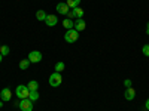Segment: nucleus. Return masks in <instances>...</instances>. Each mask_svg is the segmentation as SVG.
<instances>
[{"mask_svg":"<svg viewBox=\"0 0 149 111\" xmlns=\"http://www.w3.org/2000/svg\"><path fill=\"white\" fill-rule=\"evenodd\" d=\"M63 83V77H61V73H52L51 76H49V84L52 86V88H58V86Z\"/></svg>","mask_w":149,"mask_h":111,"instance_id":"obj_3","label":"nucleus"},{"mask_svg":"<svg viewBox=\"0 0 149 111\" xmlns=\"http://www.w3.org/2000/svg\"><path fill=\"white\" fill-rule=\"evenodd\" d=\"M78 39H79V31H76L74 28H70L64 33V40L67 43H74Z\"/></svg>","mask_w":149,"mask_h":111,"instance_id":"obj_1","label":"nucleus"},{"mask_svg":"<svg viewBox=\"0 0 149 111\" xmlns=\"http://www.w3.org/2000/svg\"><path fill=\"white\" fill-rule=\"evenodd\" d=\"M10 98H12V92H10V89H9V88H5L2 92H0V99H2L3 102L10 101Z\"/></svg>","mask_w":149,"mask_h":111,"instance_id":"obj_7","label":"nucleus"},{"mask_svg":"<svg viewBox=\"0 0 149 111\" xmlns=\"http://www.w3.org/2000/svg\"><path fill=\"white\" fill-rule=\"evenodd\" d=\"M9 52H10V49H9L8 45H2V46H0V53H2L3 56H6Z\"/></svg>","mask_w":149,"mask_h":111,"instance_id":"obj_18","label":"nucleus"},{"mask_svg":"<svg viewBox=\"0 0 149 111\" xmlns=\"http://www.w3.org/2000/svg\"><path fill=\"white\" fill-rule=\"evenodd\" d=\"M2 59H3V55H2V53H0V62H2Z\"/></svg>","mask_w":149,"mask_h":111,"instance_id":"obj_26","label":"nucleus"},{"mask_svg":"<svg viewBox=\"0 0 149 111\" xmlns=\"http://www.w3.org/2000/svg\"><path fill=\"white\" fill-rule=\"evenodd\" d=\"M19 111H21V110H19Z\"/></svg>","mask_w":149,"mask_h":111,"instance_id":"obj_28","label":"nucleus"},{"mask_svg":"<svg viewBox=\"0 0 149 111\" xmlns=\"http://www.w3.org/2000/svg\"><path fill=\"white\" fill-rule=\"evenodd\" d=\"M29 99H30V101H33V102H36L37 99H39V90L30 92V95H29Z\"/></svg>","mask_w":149,"mask_h":111,"instance_id":"obj_16","label":"nucleus"},{"mask_svg":"<svg viewBox=\"0 0 149 111\" xmlns=\"http://www.w3.org/2000/svg\"><path fill=\"white\" fill-rule=\"evenodd\" d=\"M33 101H30L29 98H26V99H21L17 105L19 107V110L21 111H33Z\"/></svg>","mask_w":149,"mask_h":111,"instance_id":"obj_4","label":"nucleus"},{"mask_svg":"<svg viewBox=\"0 0 149 111\" xmlns=\"http://www.w3.org/2000/svg\"><path fill=\"white\" fill-rule=\"evenodd\" d=\"M46 16H48V15H46V12H45L43 9H39V10L36 12V18L39 19V21H45Z\"/></svg>","mask_w":149,"mask_h":111,"instance_id":"obj_13","label":"nucleus"},{"mask_svg":"<svg viewBox=\"0 0 149 111\" xmlns=\"http://www.w3.org/2000/svg\"><path fill=\"white\" fill-rule=\"evenodd\" d=\"M146 34H149V22L146 24Z\"/></svg>","mask_w":149,"mask_h":111,"instance_id":"obj_24","label":"nucleus"},{"mask_svg":"<svg viewBox=\"0 0 149 111\" xmlns=\"http://www.w3.org/2000/svg\"><path fill=\"white\" fill-rule=\"evenodd\" d=\"M124 86H125V88H131V80L127 79L125 82H124Z\"/></svg>","mask_w":149,"mask_h":111,"instance_id":"obj_22","label":"nucleus"},{"mask_svg":"<svg viewBox=\"0 0 149 111\" xmlns=\"http://www.w3.org/2000/svg\"><path fill=\"white\" fill-rule=\"evenodd\" d=\"M67 18H70V19H74V12H73V9H70V10H69Z\"/></svg>","mask_w":149,"mask_h":111,"instance_id":"obj_21","label":"nucleus"},{"mask_svg":"<svg viewBox=\"0 0 149 111\" xmlns=\"http://www.w3.org/2000/svg\"><path fill=\"white\" fill-rule=\"evenodd\" d=\"M45 24L48 27H55L57 24H58V18L55 15H48L46 19H45Z\"/></svg>","mask_w":149,"mask_h":111,"instance_id":"obj_8","label":"nucleus"},{"mask_svg":"<svg viewBox=\"0 0 149 111\" xmlns=\"http://www.w3.org/2000/svg\"><path fill=\"white\" fill-rule=\"evenodd\" d=\"M29 61L30 62H33V64H37V62H40L42 61V53L39 52V51H33V52H30L29 53Z\"/></svg>","mask_w":149,"mask_h":111,"instance_id":"obj_5","label":"nucleus"},{"mask_svg":"<svg viewBox=\"0 0 149 111\" xmlns=\"http://www.w3.org/2000/svg\"><path fill=\"white\" fill-rule=\"evenodd\" d=\"M63 27H64L66 30L74 28V21H73V19H70V18H66V19L63 21Z\"/></svg>","mask_w":149,"mask_h":111,"instance_id":"obj_12","label":"nucleus"},{"mask_svg":"<svg viewBox=\"0 0 149 111\" xmlns=\"http://www.w3.org/2000/svg\"><path fill=\"white\" fill-rule=\"evenodd\" d=\"M145 108L149 111V98H148V99H146V104H145Z\"/></svg>","mask_w":149,"mask_h":111,"instance_id":"obj_23","label":"nucleus"},{"mask_svg":"<svg viewBox=\"0 0 149 111\" xmlns=\"http://www.w3.org/2000/svg\"><path fill=\"white\" fill-rule=\"evenodd\" d=\"M66 3L69 5L70 9H74V8H78V6H79L81 0H66Z\"/></svg>","mask_w":149,"mask_h":111,"instance_id":"obj_15","label":"nucleus"},{"mask_svg":"<svg viewBox=\"0 0 149 111\" xmlns=\"http://www.w3.org/2000/svg\"><path fill=\"white\" fill-rule=\"evenodd\" d=\"M64 68H66V65H64V62H61V61H60V62H57V64H55V71H57V73H61V71H64Z\"/></svg>","mask_w":149,"mask_h":111,"instance_id":"obj_19","label":"nucleus"},{"mask_svg":"<svg viewBox=\"0 0 149 111\" xmlns=\"http://www.w3.org/2000/svg\"><path fill=\"white\" fill-rule=\"evenodd\" d=\"M0 46H2V45H0Z\"/></svg>","mask_w":149,"mask_h":111,"instance_id":"obj_27","label":"nucleus"},{"mask_svg":"<svg viewBox=\"0 0 149 111\" xmlns=\"http://www.w3.org/2000/svg\"><path fill=\"white\" fill-rule=\"evenodd\" d=\"M30 64H31V62L29 61V58H27V59H22L21 62H19V68H21V70H27Z\"/></svg>","mask_w":149,"mask_h":111,"instance_id":"obj_17","label":"nucleus"},{"mask_svg":"<svg viewBox=\"0 0 149 111\" xmlns=\"http://www.w3.org/2000/svg\"><path fill=\"white\" fill-rule=\"evenodd\" d=\"M15 95L19 98V99H26V98H29V95H30V90H29V88L26 84H19L15 89Z\"/></svg>","mask_w":149,"mask_h":111,"instance_id":"obj_2","label":"nucleus"},{"mask_svg":"<svg viewBox=\"0 0 149 111\" xmlns=\"http://www.w3.org/2000/svg\"><path fill=\"white\" fill-rule=\"evenodd\" d=\"M27 88H29V90H30V92L39 90V83H37L36 80H31V82H29V83H27Z\"/></svg>","mask_w":149,"mask_h":111,"instance_id":"obj_11","label":"nucleus"},{"mask_svg":"<svg viewBox=\"0 0 149 111\" xmlns=\"http://www.w3.org/2000/svg\"><path fill=\"white\" fill-rule=\"evenodd\" d=\"M142 52H143V55H145V56H149V45H145V46H143Z\"/></svg>","mask_w":149,"mask_h":111,"instance_id":"obj_20","label":"nucleus"},{"mask_svg":"<svg viewBox=\"0 0 149 111\" xmlns=\"http://www.w3.org/2000/svg\"><path fill=\"white\" fill-rule=\"evenodd\" d=\"M2 107H3V101H2V99H0V108H2Z\"/></svg>","mask_w":149,"mask_h":111,"instance_id":"obj_25","label":"nucleus"},{"mask_svg":"<svg viewBox=\"0 0 149 111\" xmlns=\"http://www.w3.org/2000/svg\"><path fill=\"white\" fill-rule=\"evenodd\" d=\"M134 96H136V90L133 88H127V90H125V99L127 101H133Z\"/></svg>","mask_w":149,"mask_h":111,"instance_id":"obj_10","label":"nucleus"},{"mask_svg":"<svg viewBox=\"0 0 149 111\" xmlns=\"http://www.w3.org/2000/svg\"><path fill=\"white\" fill-rule=\"evenodd\" d=\"M85 28H86V22H85L82 18H79V19L74 21V30H76V31H84Z\"/></svg>","mask_w":149,"mask_h":111,"instance_id":"obj_9","label":"nucleus"},{"mask_svg":"<svg viewBox=\"0 0 149 111\" xmlns=\"http://www.w3.org/2000/svg\"><path fill=\"white\" fill-rule=\"evenodd\" d=\"M73 12H74V18H76V19H79V18H82L84 16V9L82 8H74L73 9Z\"/></svg>","mask_w":149,"mask_h":111,"instance_id":"obj_14","label":"nucleus"},{"mask_svg":"<svg viewBox=\"0 0 149 111\" xmlns=\"http://www.w3.org/2000/svg\"><path fill=\"white\" fill-rule=\"evenodd\" d=\"M55 9H57V12H58L60 15H67L69 10H70V8H69V5H67L66 2H60Z\"/></svg>","mask_w":149,"mask_h":111,"instance_id":"obj_6","label":"nucleus"}]
</instances>
